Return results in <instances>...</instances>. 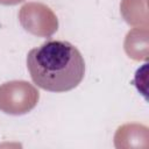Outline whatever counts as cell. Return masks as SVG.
<instances>
[{"label":"cell","mask_w":149,"mask_h":149,"mask_svg":"<svg viewBox=\"0 0 149 149\" xmlns=\"http://www.w3.org/2000/svg\"><path fill=\"white\" fill-rule=\"evenodd\" d=\"M27 69L34 84L49 92L76 88L85 74L80 51L68 41H47L27 55Z\"/></svg>","instance_id":"cell-1"},{"label":"cell","mask_w":149,"mask_h":149,"mask_svg":"<svg viewBox=\"0 0 149 149\" xmlns=\"http://www.w3.org/2000/svg\"><path fill=\"white\" fill-rule=\"evenodd\" d=\"M22 1H24V0H0V3L8 6V5H16V3H20Z\"/></svg>","instance_id":"cell-5"},{"label":"cell","mask_w":149,"mask_h":149,"mask_svg":"<svg viewBox=\"0 0 149 149\" xmlns=\"http://www.w3.org/2000/svg\"><path fill=\"white\" fill-rule=\"evenodd\" d=\"M40 92L26 80H12L0 85V111L6 114L22 115L38 102Z\"/></svg>","instance_id":"cell-2"},{"label":"cell","mask_w":149,"mask_h":149,"mask_svg":"<svg viewBox=\"0 0 149 149\" xmlns=\"http://www.w3.org/2000/svg\"><path fill=\"white\" fill-rule=\"evenodd\" d=\"M148 34L147 28H135L127 34L125 50L127 55L136 61L146 59L148 55Z\"/></svg>","instance_id":"cell-4"},{"label":"cell","mask_w":149,"mask_h":149,"mask_svg":"<svg viewBox=\"0 0 149 149\" xmlns=\"http://www.w3.org/2000/svg\"><path fill=\"white\" fill-rule=\"evenodd\" d=\"M19 21L28 33L49 37L58 28V20L55 13L44 3L28 2L20 8Z\"/></svg>","instance_id":"cell-3"}]
</instances>
